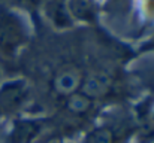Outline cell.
Returning a JSON list of instances; mask_svg holds the SVG:
<instances>
[{"mask_svg": "<svg viewBox=\"0 0 154 143\" xmlns=\"http://www.w3.org/2000/svg\"><path fill=\"white\" fill-rule=\"evenodd\" d=\"M29 31L21 16L12 10L0 9V54L14 55L27 40Z\"/></svg>", "mask_w": 154, "mask_h": 143, "instance_id": "1", "label": "cell"}, {"mask_svg": "<svg viewBox=\"0 0 154 143\" xmlns=\"http://www.w3.org/2000/svg\"><path fill=\"white\" fill-rule=\"evenodd\" d=\"M29 97V87L26 81H11L0 87V112L14 113L20 110Z\"/></svg>", "mask_w": 154, "mask_h": 143, "instance_id": "2", "label": "cell"}, {"mask_svg": "<svg viewBox=\"0 0 154 143\" xmlns=\"http://www.w3.org/2000/svg\"><path fill=\"white\" fill-rule=\"evenodd\" d=\"M81 73L76 67H64L55 73L52 85L60 95L69 97L70 94L76 93V90L81 85Z\"/></svg>", "mask_w": 154, "mask_h": 143, "instance_id": "3", "label": "cell"}, {"mask_svg": "<svg viewBox=\"0 0 154 143\" xmlns=\"http://www.w3.org/2000/svg\"><path fill=\"white\" fill-rule=\"evenodd\" d=\"M41 124L35 119H18L9 133V143H32L41 133Z\"/></svg>", "mask_w": 154, "mask_h": 143, "instance_id": "4", "label": "cell"}, {"mask_svg": "<svg viewBox=\"0 0 154 143\" xmlns=\"http://www.w3.org/2000/svg\"><path fill=\"white\" fill-rule=\"evenodd\" d=\"M82 143H117V130L112 125H99L85 134Z\"/></svg>", "mask_w": 154, "mask_h": 143, "instance_id": "5", "label": "cell"}, {"mask_svg": "<svg viewBox=\"0 0 154 143\" xmlns=\"http://www.w3.org/2000/svg\"><path fill=\"white\" fill-rule=\"evenodd\" d=\"M109 81L105 76H93L90 79H87L82 85V93L88 95L90 98L94 97H100V95L106 94L109 90Z\"/></svg>", "mask_w": 154, "mask_h": 143, "instance_id": "6", "label": "cell"}, {"mask_svg": "<svg viewBox=\"0 0 154 143\" xmlns=\"http://www.w3.org/2000/svg\"><path fill=\"white\" fill-rule=\"evenodd\" d=\"M66 106L70 112L76 113V115H82V113H87L91 106H93V98H90L88 95H85L82 91L81 93H73L67 97L66 100Z\"/></svg>", "mask_w": 154, "mask_h": 143, "instance_id": "7", "label": "cell"}, {"mask_svg": "<svg viewBox=\"0 0 154 143\" xmlns=\"http://www.w3.org/2000/svg\"><path fill=\"white\" fill-rule=\"evenodd\" d=\"M69 9L72 15L81 21H91L94 18L91 0H69Z\"/></svg>", "mask_w": 154, "mask_h": 143, "instance_id": "8", "label": "cell"}, {"mask_svg": "<svg viewBox=\"0 0 154 143\" xmlns=\"http://www.w3.org/2000/svg\"><path fill=\"white\" fill-rule=\"evenodd\" d=\"M0 118H2V112H0Z\"/></svg>", "mask_w": 154, "mask_h": 143, "instance_id": "9", "label": "cell"}]
</instances>
